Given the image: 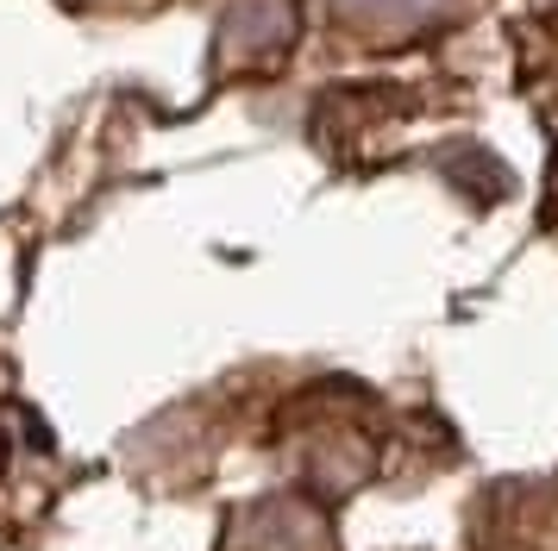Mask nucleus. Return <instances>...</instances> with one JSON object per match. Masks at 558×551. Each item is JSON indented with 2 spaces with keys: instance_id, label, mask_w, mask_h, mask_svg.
I'll return each mask as SVG.
<instances>
[{
  "instance_id": "f257e3e1",
  "label": "nucleus",
  "mask_w": 558,
  "mask_h": 551,
  "mask_svg": "<svg viewBox=\"0 0 558 551\" xmlns=\"http://www.w3.org/2000/svg\"><path fill=\"white\" fill-rule=\"evenodd\" d=\"M477 0H314V13L352 45H414L471 13Z\"/></svg>"
},
{
  "instance_id": "f03ea898",
  "label": "nucleus",
  "mask_w": 558,
  "mask_h": 551,
  "mask_svg": "<svg viewBox=\"0 0 558 551\" xmlns=\"http://www.w3.org/2000/svg\"><path fill=\"white\" fill-rule=\"evenodd\" d=\"M546 7H553V13H558V0H546Z\"/></svg>"
}]
</instances>
